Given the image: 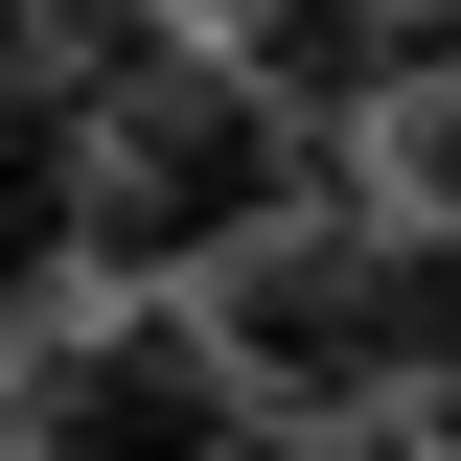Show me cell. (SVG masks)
I'll return each mask as SVG.
<instances>
[{
	"instance_id": "1",
	"label": "cell",
	"mask_w": 461,
	"mask_h": 461,
	"mask_svg": "<svg viewBox=\"0 0 461 461\" xmlns=\"http://www.w3.org/2000/svg\"><path fill=\"white\" fill-rule=\"evenodd\" d=\"M230 369H254V415H415L438 438L461 415V208H277L254 254L208 277Z\"/></svg>"
},
{
	"instance_id": "3",
	"label": "cell",
	"mask_w": 461,
	"mask_h": 461,
	"mask_svg": "<svg viewBox=\"0 0 461 461\" xmlns=\"http://www.w3.org/2000/svg\"><path fill=\"white\" fill-rule=\"evenodd\" d=\"M208 23H230V0H208Z\"/></svg>"
},
{
	"instance_id": "2",
	"label": "cell",
	"mask_w": 461,
	"mask_h": 461,
	"mask_svg": "<svg viewBox=\"0 0 461 461\" xmlns=\"http://www.w3.org/2000/svg\"><path fill=\"white\" fill-rule=\"evenodd\" d=\"M393 162H415V208H461V69L415 93V139H393Z\"/></svg>"
}]
</instances>
